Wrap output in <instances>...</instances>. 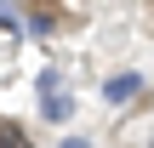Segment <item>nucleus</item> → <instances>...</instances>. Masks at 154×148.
I'll return each mask as SVG.
<instances>
[{
	"label": "nucleus",
	"instance_id": "nucleus-1",
	"mask_svg": "<svg viewBox=\"0 0 154 148\" xmlns=\"http://www.w3.org/2000/svg\"><path fill=\"white\" fill-rule=\"evenodd\" d=\"M137 91H143V80H137V74H114V80L103 86V97H109V103H131Z\"/></svg>",
	"mask_w": 154,
	"mask_h": 148
},
{
	"label": "nucleus",
	"instance_id": "nucleus-2",
	"mask_svg": "<svg viewBox=\"0 0 154 148\" xmlns=\"http://www.w3.org/2000/svg\"><path fill=\"white\" fill-rule=\"evenodd\" d=\"M40 86H46V120H69V108H74V103L57 91V74H46Z\"/></svg>",
	"mask_w": 154,
	"mask_h": 148
},
{
	"label": "nucleus",
	"instance_id": "nucleus-3",
	"mask_svg": "<svg viewBox=\"0 0 154 148\" xmlns=\"http://www.w3.org/2000/svg\"><path fill=\"white\" fill-rule=\"evenodd\" d=\"M0 148H34V137L23 125H0Z\"/></svg>",
	"mask_w": 154,
	"mask_h": 148
},
{
	"label": "nucleus",
	"instance_id": "nucleus-4",
	"mask_svg": "<svg viewBox=\"0 0 154 148\" xmlns=\"http://www.w3.org/2000/svg\"><path fill=\"white\" fill-rule=\"evenodd\" d=\"M0 23H17V17H11V6H6V0H0Z\"/></svg>",
	"mask_w": 154,
	"mask_h": 148
},
{
	"label": "nucleus",
	"instance_id": "nucleus-5",
	"mask_svg": "<svg viewBox=\"0 0 154 148\" xmlns=\"http://www.w3.org/2000/svg\"><path fill=\"white\" fill-rule=\"evenodd\" d=\"M63 148H91V143H86V137H69V143H63Z\"/></svg>",
	"mask_w": 154,
	"mask_h": 148
}]
</instances>
